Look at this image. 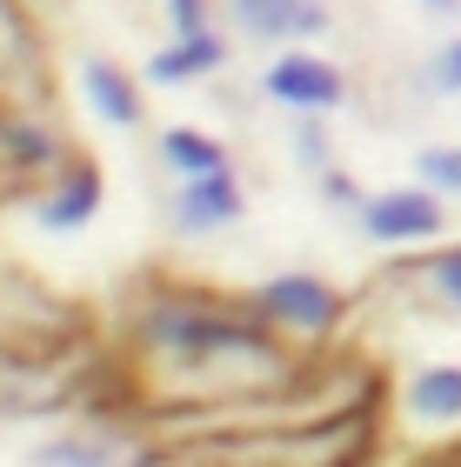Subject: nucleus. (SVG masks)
<instances>
[{"instance_id": "16", "label": "nucleus", "mask_w": 461, "mask_h": 467, "mask_svg": "<svg viewBox=\"0 0 461 467\" xmlns=\"http://www.w3.org/2000/svg\"><path fill=\"white\" fill-rule=\"evenodd\" d=\"M295 134H301V154H308V161H321V127H295Z\"/></svg>"}, {"instance_id": "6", "label": "nucleus", "mask_w": 461, "mask_h": 467, "mask_svg": "<svg viewBox=\"0 0 461 467\" xmlns=\"http://www.w3.org/2000/svg\"><path fill=\"white\" fill-rule=\"evenodd\" d=\"M241 27L261 34V40H288V34H321L328 27V7L321 0H235Z\"/></svg>"}, {"instance_id": "17", "label": "nucleus", "mask_w": 461, "mask_h": 467, "mask_svg": "<svg viewBox=\"0 0 461 467\" xmlns=\"http://www.w3.org/2000/svg\"><path fill=\"white\" fill-rule=\"evenodd\" d=\"M328 201H348V207H354V181H341V174H328Z\"/></svg>"}, {"instance_id": "5", "label": "nucleus", "mask_w": 461, "mask_h": 467, "mask_svg": "<svg viewBox=\"0 0 461 467\" xmlns=\"http://www.w3.org/2000/svg\"><path fill=\"white\" fill-rule=\"evenodd\" d=\"M174 221H181V227H194V234L241 221V181L227 174V167H215V174H181Z\"/></svg>"}, {"instance_id": "9", "label": "nucleus", "mask_w": 461, "mask_h": 467, "mask_svg": "<svg viewBox=\"0 0 461 467\" xmlns=\"http://www.w3.org/2000/svg\"><path fill=\"white\" fill-rule=\"evenodd\" d=\"M221 67V40L215 34H181L174 47H161L148 60V80H161V88H181V80H194V74H215Z\"/></svg>"}, {"instance_id": "10", "label": "nucleus", "mask_w": 461, "mask_h": 467, "mask_svg": "<svg viewBox=\"0 0 461 467\" xmlns=\"http://www.w3.org/2000/svg\"><path fill=\"white\" fill-rule=\"evenodd\" d=\"M408 408L422 414V420H461V368H428V374H414Z\"/></svg>"}, {"instance_id": "2", "label": "nucleus", "mask_w": 461, "mask_h": 467, "mask_svg": "<svg viewBox=\"0 0 461 467\" xmlns=\"http://www.w3.org/2000/svg\"><path fill=\"white\" fill-rule=\"evenodd\" d=\"M361 221H368V241H382V247L435 241V234H442V201H435L428 187H394V194H374L361 207Z\"/></svg>"}, {"instance_id": "13", "label": "nucleus", "mask_w": 461, "mask_h": 467, "mask_svg": "<svg viewBox=\"0 0 461 467\" xmlns=\"http://www.w3.org/2000/svg\"><path fill=\"white\" fill-rule=\"evenodd\" d=\"M422 181L442 187V194H461V147H428L422 154Z\"/></svg>"}, {"instance_id": "19", "label": "nucleus", "mask_w": 461, "mask_h": 467, "mask_svg": "<svg viewBox=\"0 0 461 467\" xmlns=\"http://www.w3.org/2000/svg\"><path fill=\"white\" fill-rule=\"evenodd\" d=\"M428 7H442V14H455V7H461V0H428Z\"/></svg>"}, {"instance_id": "14", "label": "nucleus", "mask_w": 461, "mask_h": 467, "mask_svg": "<svg viewBox=\"0 0 461 467\" xmlns=\"http://www.w3.org/2000/svg\"><path fill=\"white\" fill-rule=\"evenodd\" d=\"M435 287H442V301L461 307V247H442V254H435Z\"/></svg>"}, {"instance_id": "11", "label": "nucleus", "mask_w": 461, "mask_h": 467, "mask_svg": "<svg viewBox=\"0 0 461 467\" xmlns=\"http://www.w3.org/2000/svg\"><path fill=\"white\" fill-rule=\"evenodd\" d=\"M161 161L174 167V174H215V167H227V154L207 134H194V127H167L161 134Z\"/></svg>"}, {"instance_id": "4", "label": "nucleus", "mask_w": 461, "mask_h": 467, "mask_svg": "<svg viewBox=\"0 0 461 467\" xmlns=\"http://www.w3.org/2000/svg\"><path fill=\"white\" fill-rule=\"evenodd\" d=\"M267 94H275L281 108L321 114V108H341L348 100V80H341V67H328V60H314V54H281L275 67H267Z\"/></svg>"}, {"instance_id": "3", "label": "nucleus", "mask_w": 461, "mask_h": 467, "mask_svg": "<svg viewBox=\"0 0 461 467\" xmlns=\"http://www.w3.org/2000/svg\"><path fill=\"white\" fill-rule=\"evenodd\" d=\"M154 334L181 354H267V334H247L241 321H221V314H201V307L161 314Z\"/></svg>"}, {"instance_id": "8", "label": "nucleus", "mask_w": 461, "mask_h": 467, "mask_svg": "<svg viewBox=\"0 0 461 467\" xmlns=\"http://www.w3.org/2000/svg\"><path fill=\"white\" fill-rule=\"evenodd\" d=\"M94 207H100V174H94V167H80V174H68L47 201H40V227L74 234V227L94 221Z\"/></svg>"}, {"instance_id": "7", "label": "nucleus", "mask_w": 461, "mask_h": 467, "mask_svg": "<svg viewBox=\"0 0 461 467\" xmlns=\"http://www.w3.org/2000/svg\"><path fill=\"white\" fill-rule=\"evenodd\" d=\"M80 88H88L94 114L108 127H134L141 120V88L114 67V60H80Z\"/></svg>"}, {"instance_id": "12", "label": "nucleus", "mask_w": 461, "mask_h": 467, "mask_svg": "<svg viewBox=\"0 0 461 467\" xmlns=\"http://www.w3.org/2000/svg\"><path fill=\"white\" fill-rule=\"evenodd\" d=\"M0 154L20 161V167H47L54 140H47V127H34V120H0Z\"/></svg>"}, {"instance_id": "18", "label": "nucleus", "mask_w": 461, "mask_h": 467, "mask_svg": "<svg viewBox=\"0 0 461 467\" xmlns=\"http://www.w3.org/2000/svg\"><path fill=\"white\" fill-rule=\"evenodd\" d=\"M442 67H448V80H461V40H455V47L442 54Z\"/></svg>"}, {"instance_id": "1", "label": "nucleus", "mask_w": 461, "mask_h": 467, "mask_svg": "<svg viewBox=\"0 0 461 467\" xmlns=\"http://www.w3.org/2000/svg\"><path fill=\"white\" fill-rule=\"evenodd\" d=\"M255 314H267L275 327H295V334H328L348 314V294H334L328 281H314V274H275V281L255 294Z\"/></svg>"}, {"instance_id": "15", "label": "nucleus", "mask_w": 461, "mask_h": 467, "mask_svg": "<svg viewBox=\"0 0 461 467\" xmlns=\"http://www.w3.org/2000/svg\"><path fill=\"white\" fill-rule=\"evenodd\" d=\"M174 34H207V0H167Z\"/></svg>"}]
</instances>
